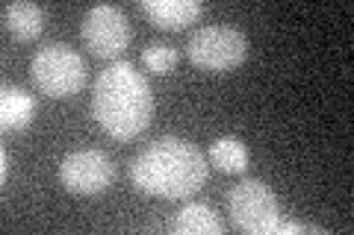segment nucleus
I'll use <instances>...</instances> for the list:
<instances>
[{
  "instance_id": "1",
  "label": "nucleus",
  "mask_w": 354,
  "mask_h": 235,
  "mask_svg": "<svg viewBox=\"0 0 354 235\" xmlns=\"http://www.w3.org/2000/svg\"><path fill=\"white\" fill-rule=\"evenodd\" d=\"M209 165L207 156L192 141L162 136L148 144L130 165V180L142 194L162 200L192 197L207 183Z\"/></svg>"
},
{
  "instance_id": "2",
  "label": "nucleus",
  "mask_w": 354,
  "mask_h": 235,
  "mask_svg": "<svg viewBox=\"0 0 354 235\" xmlns=\"http://www.w3.org/2000/svg\"><path fill=\"white\" fill-rule=\"evenodd\" d=\"M92 112L106 136L118 141L136 139L153 118L148 80L124 59L106 65L92 88Z\"/></svg>"
},
{
  "instance_id": "3",
  "label": "nucleus",
  "mask_w": 354,
  "mask_h": 235,
  "mask_svg": "<svg viewBox=\"0 0 354 235\" xmlns=\"http://www.w3.org/2000/svg\"><path fill=\"white\" fill-rule=\"evenodd\" d=\"M30 76L41 94L53 100L71 97L83 88L86 83V62L71 44L65 41H50L32 53L30 62Z\"/></svg>"
},
{
  "instance_id": "4",
  "label": "nucleus",
  "mask_w": 354,
  "mask_h": 235,
  "mask_svg": "<svg viewBox=\"0 0 354 235\" xmlns=\"http://www.w3.org/2000/svg\"><path fill=\"white\" fill-rule=\"evenodd\" d=\"M186 56L201 71L227 74L245 62L248 39L234 27H201L186 41Z\"/></svg>"
},
{
  "instance_id": "5",
  "label": "nucleus",
  "mask_w": 354,
  "mask_h": 235,
  "mask_svg": "<svg viewBox=\"0 0 354 235\" xmlns=\"http://www.w3.org/2000/svg\"><path fill=\"white\" fill-rule=\"evenodd\" d=\"M230 223L248 235H274L281 221L278 194L263 180H242L227 197Z\"/></svg>"
},
{
  "instance_id": "6",
  "label": "nucleus",
  "mask_w": 354,
  "mask_h": 235,
  "mask_svg": "<svg viewBox=\"0 0 354 235\" xmlns=\"http://www.w3.org/2000/svg\"><path fill=\"white\" fill-rule=\"evenodd\" d=\"M80 39L92 56L115 59L130 44L127 15L118 6H109V3H97L92 9H86L83 24H80Z\"/></svg>"
},
{
  "instance_id": "7",
  "label": "nucleus",
  "mask_w": 354,
  "mask_h": 235,
  "mask_svg": "<svg viewBox=\"0 0 354 235\" xmlns=\"http://www.w3.org/2000/svg\"><path fill=\"white\" fill-rule=\"evenodd\" d=\"M115 180V162L104 150H74L59 165V183L77 197H95Z\"/></svg>"
},
{
  "instance_id": "8",
  "label": "nucleus",
  "mask_w": 354,
  "mask_h": 235,
  "mask_svg": "<svg viewBox=\"0 0 354 235\" xmlns=\"http://www.w3.org/2000/svg\"><path fill=\"white\" fill-rule=\"evenodd\" d=\"M139 9L160 30H186L204 12L201 0H142Z\"/></svg>"
},
{
  "instance_id": "9",
  "label": "nucleus",
  "mask_w": 354,
  "mask_h": 235,
  "mask_svg": "<svg viewBox=\"0 0 354 235\" xmlns=\"http://www.w3.org/2000/svg\"><path fill=\"white\" fill-rule=\"evenodd\" d=\"M3 27L18 41H32L44 30V9L39 3H27V0H9L3 3Z\"/></svg>"
},
{
  "instance_id": "10",
  "label": "nucleus",
  "mask_w": 354,
  "mask_h": 235,
  "mask_svg": "<svg viewBox=\"0 0 354 235\" xmlns=\"http://www.w3.org/2000/svg\"><path fill=\"white\" fill-rule=\"evenodd\" d=\"M32 115H36V97L18 85H3L0 88V127L6 132L30 127Z\"/></svg>"
},
{
  "instance_id": "11",
  "label": "nucleus",
  "mask_w": 354,
  "mask_h": 235,
  "mask_svg": "<svg viewBox=\"0 0 354 235\" xmlns=\"http://www.w3.org/2000/svg\"><path fill=\"white\" fill-rule=\"evenodd\" d=\"M169 229L174 235H218L221 232V221L207 203H186L171 218Z\"/></svg>"
},
{
  "instance_id": "12",
  "label": "nucleus",
  "mask_w": 354,
  "mask_h": 235,
  "mask_svg": "<svg viewBox=\"0 0 354 235\" xmlns=\"http://www.w3.org/2000/svg\"><path fill=\"white\" fill-rule=\"evenodd\" d=\"M209 162L225 174H242L248 167V147L236 136H218L209 144Z\"/></svg>"
},
{
  "instance_id": "13",
  "label": "nucleus",
  "mask_w": 354,
  "mask_h": 235,
  "mask_svg": "<svg viewBox=\"0 0 354 235\" xmlns=\"http://www.w3.org/2000/svg\"><path fill=\"white\" fill-rule=\"evenodd\" d=\"M142 65H145L148 71H153L157 76H162L177 65V50L169 41H151L148 48L142 50Z\"/></svg>"
},
{
  "instance_id": "14",
  "label": "nucleus",
  "mask_w": 354,
  "mask_h": 235,
  "mask_svg": "<svg viewBox=\"0 0 354 235\" xmlns=\"http://www.w3.org/2000/svg\"><path fill=\"white\" fill-rule=\"evenodd\" d=\"M274 232H278V235H292V232H319V229L307 227V223H298V221H278Z\"/></svg>"
},
{
  "instance_id": "15",
  "label": "nucleus",
  "mask_w": 354,
  "mask_h": 235,
  "mask_svg": "<svg viewBox=\"0 0 354 235\" xmlns=\"http://www.w3.org/2000/svg\"><path fill=\"white\" fill-rule=\"evenodd\" d=\"M0 159H3V165H0V180H9V150L3 147V150H0Z\"/></svg>"
}]
</instances>
